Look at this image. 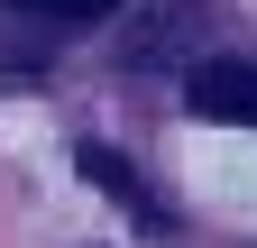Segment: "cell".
Instances as JSON below:
<instances>
[{
    "label": "cell",
    "instance_id": "1",
    "mask_svg": "<svg viewBox=\"0 0 257 248\" xmlns=\"http://www.w3.org/2000/svg\"><path fill=\"white\" fill-rule=\"evenodd\" d=\"M184 101L220 119V129H257V65H239V55H211V65H193Z\"/></svg>",
    "mask_w": 257,
    "mask_h": 248
},
{
    "label": "cell",
    "instance_id": "2",
    "mask_svg": "<svg viewBox=\"0 0 257 248\" xmlns=\"http://www.w3.org/2000/svg\"><path fill=\"white\" fill-rule=\"evenodd\" d=\"M74 166H83L92 184H101V193H110V202L128 211V221H147V230H166V211H156V193H147V184H138V175H128V166L110 157V147H74Z\"/></svg>",
    "mask_w": 257,
    "mask_h": 248
},
{
    "label": "cell",
    "instance_id": "3",
    "mask_svg": "<svg viewBox=\"0 0 257 248\" xmlns=\"http://www.w3.org/2000/svg\"><path fill=\"white\" fill-rule=\"evenodd\" d=\"M10 10H37V19H110L119 0H10Z\"/></svg>",
    "mask_w": 257,
    "mask_h": 248
}]
</instances>
